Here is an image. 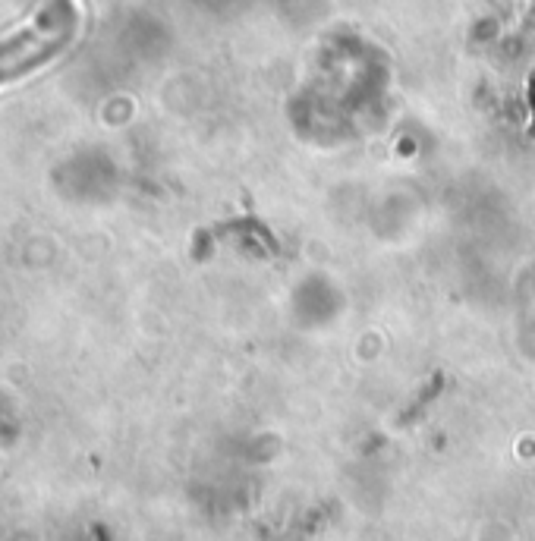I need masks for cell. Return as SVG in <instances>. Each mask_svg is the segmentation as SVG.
Wrapping results in <instances>:
<instances>
[{
    "label": "cell",
    "mask_w": 535,
    "mask_h": 541,
    "mask_svg": "<svg viewBox=\"0 0 535 541\" xmlns=\"http://www.w3.org/2000/svg\"><path fill=\"white\" fill-rule=\"evenodd\" d=\"M57 41H60V38H54V35H48V32L26 29L16 41H7V45H0V79L19 76V73H26L29 67H35L38 60H45L48 54H54Z\"/></svg>",
    "instance_id": "6da1fadb"
},
{
    "label": "cell",
    "mask_w": 535,
    "mask_h": 541,
    "mask_svg": "<svg viewBox=\"0 0 535 541\" xmlns=\"http://www.w3.org/2000/svg\"><path fill=\"white\" fill-rule=\"evenodd\" d=\"M529 117H532V126H529V136L535 139V76L529 79Z\"/></svg>",
    "instance_id": "7a4b0ae2"
}]
</instances>
